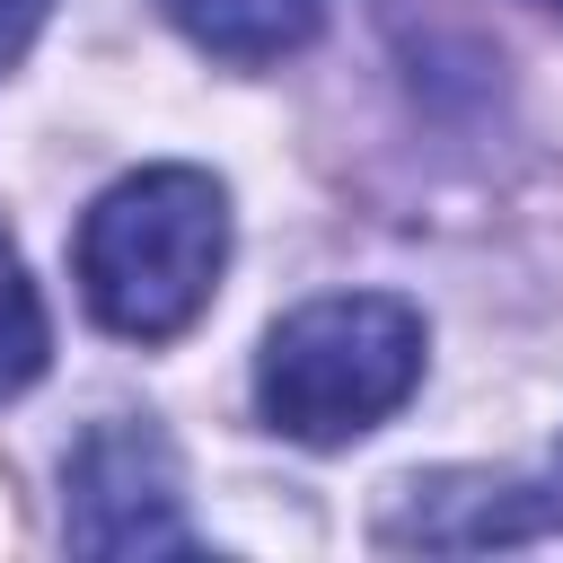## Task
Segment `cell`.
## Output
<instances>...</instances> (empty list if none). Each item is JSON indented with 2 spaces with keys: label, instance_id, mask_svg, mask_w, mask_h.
Returning a JSON list of instances; mask_svg holds the SVG:
<instances>
[{
  "label": "cell",
  "instance_id": "obj_1",
  "mask_svg": "<svg viewBox=\"0 0 563 563\" xmlns=\"http://www.w3.org/2000/svg\"><path fill=\"white\" fill-rule=\"evenodd\" d=\"M229 264V194L211 167H141L114 176L70 238L79 299L123 343H176Z\"/></svg>",
  "mask_w": 563,
  "mask_h": 563
},
{
  "label": "cell",
  "instance_id": "obj_2",
  "mask_svg": "<svg viewBox=\"0 0 563 563\" xmlns=\"http://www.w3.org/2000/svg\"><path fill=\"white\" fill-rule=\"evenodd\" d=\"M422 308L396 290H325L290 308L255 352V413L299 449H343L378 431L422 387Z\"/></svg>",
  "mask_w": 563,
  "mask_h": 563
},
{
  "label": "cell",
  "instance_id": "obj_3",
  "mask_svg": "<svg viewBox=\"0 0 563 563\" xmlns=\"http://www.w3.org/2000/svg\"><path fill=\"white\" fill-rule=\"evenodd\" d=\"M62 537L79 554H194L185 466L158 422H97L62 466Z\"/></svg>",
  "mask_w": 563,
  "mask_h": 563
},
{
  "label": "cell",
  "instance_id": "obj_4",
  "mask_svg": "<svg viewBox=\"0 0 563 563\" xmlns=\"http://www.w3.org/2000/svg\"><path fill=\"white\" fill-rule=\"evenodd\" d=\"M387 545H528L563 537V484L528 475H413L378 519Z\"/></svg>",
  "mask_w": 563,
  "mask_h": 563
},
{
  "label": "cell",
  "instance_id": "obj_5",
  "mask_svg": "<svg viewBox=\"0 0 563 563\" xmlns=\"http://www.w3.org/2000/svg\"><path fill=\"white\" fill-rule=\"evenodd\" d=\"M202 53H220V62H282V53H299V44H317V26H325V0H158Z\"/></svg>",
  "mask_w": 563,
  "mask_h": 563
},
{
  "label": "cell",
  "instance_id": "obj_6",
  "mask_svg": "<svg viewBox=\"0 0 563 563\" xmlns=\"http://www.w3.org/2000/svg\"><path fill=\"white\" fill-rule=\"evenodd\" d=\"M44 352H53V317H44V299H35V282H26L18 246H9V229H0V396L35 387Z\"/></svg>",
  "mask_w": 563,
  "mask_h": 563
},
{
  "label": "cell",
  "instance_id": "obj_7",
  "mask_svg": "<svg viewBox=\"0 0 563 563\" xmlns=\"http://www.w3.org/2000/svg\"><path fill=\"white\" fill-rule=\"evenodd\" d=\"M44 9H53V0H0V70H9V62H18L26 44H35Z\"/></svg>",
  "mask_w": 563,
  "mask_h": 563
},
{
  "label": "cell",
  "instance_id": "obj_8",
  "mask_svg": "<svg viewBox=\"0 0 563 563\" xmlns=\"http://www.w3.org/2000/svg\"><path fill=\"white\" fill-rule=\"evenodd\" d=\"M554 484H563V457H554Z\"/></svg>",
  "mask_w": 563,
  "mask_h": 563
},
{
  "label": "cell",
  "instance_id": "obj_9",
  "mask_svg": "<svg viewBox=\"0 0 563 563\" xmlns=\"http://www.w3.org/2000/svg\"><path fill=\"white\" fill-rule=\"evenodd\" d=\"M545 9H563V0H545Z\"/></svg>",
  "mask_w": 563,
  "mask_h": 563
}]
</instances>
